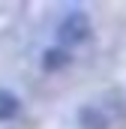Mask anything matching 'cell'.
Here are the masks:
<instances>
[{"label":"cell","mask_w":126,"mask_h":129,"mask_svg":"<svg viewBox=\"0 0 126 129\" xmlns=\"http://www.w3.org/2000/svg\"><path fill=\"white\" fill-rule=\"evenodd\" d=\"M84 33H87V18L84 15H69L60 24V39L63 42H78Z\"/></svg>","instance_id":"6da1fadb"},{"label":"cell","mask_w":126,"mask_h":129,"mask_svg":"<svg viewBox=\"0 0 126 129\" xmlns=\"http://www.w3.org/2000/svg\"><path fill=\"white\" fill-rule=\"evenodd\" d=\"M18 111V96L9 90H0V120H9Z\"/></svg>","instance_id":"7a4b0ae2"},{"label":"cell","mask_w":126,"mask_h":129,"mask_svg":"<svg viewBox=\"0 0 126 129\" xmlns=\"http://www.w3.org/2000/svg\"><path fill=\"white\" fill-rule=\"evenodd\" d=\"M57 63H66V54L63 51H48L45 54V66L51 69V66H57Z\"/></svg>","instance_id":"3957f363"}]
</instances>
